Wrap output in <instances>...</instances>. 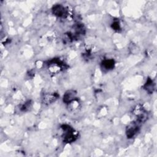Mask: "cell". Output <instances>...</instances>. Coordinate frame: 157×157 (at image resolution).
I'll list each match as a JSON object with an SVG mask.
<instances>
[{
	"label": "cell",
	"instance_id": "1",
	"mask_svg": "<svg viewBox=\"0 0 157 157\" xmlns=\"http://www.w3.org/2000/svg\"><path fill=\"white\" fill-rule=\"evenodd\" d=\"M63 130V141L66 143H71L75 140L77 137V133L75 130L69 125L64 124L61 126Z\"/></svg>",
	"mask_w": 157,
	"mask_h": 157
},
{
	"label": "cell",
	"instance_id": "6",
	"mask_svg": "<svg viewBox=\"0 0 157 157\" xmlns=\"http://www.w3.org/2000/svg\"><path fill=\"white\" fill-rule=\"evenodd\" d=\"M144 89L149 93H152L154 90V83L152 81V80L150 78H148L147 80V82L144 86Z\"/></svg>",
	"mask_w": 157,
	"mask_h": 157
},
{
	"label": "cell",
	"instance_id": "7",
	"mask_svg": "<svg viewBox=\"0 0 157 157\" xmlns=\"http://www.w3.org/2000/svg\"><path fill=\"white\" fill-rule=\"evenodd\" d=\"M102 65L105 69H112L114 67L115 61L113 59H105L102 62Z\"/></svg>",
	"mask_w": 157,
	"mask_h": 157
},
{
	"label": "cell",
	"instance_id": "2",
	"mask_svg": "<svg viewBox=\"0 0 157 157\" xmlns=\"http://www.w3.org/2000/svg\"><path fill=\"white\" fill-rule=\"evenodd\" d=\"M139 123H136V122L131 123L127 127L126 130L127 137L129 139L135 136V134L139 131Z\"/></svg>",
	"mask_w": 157,
	"mask_h": 157
},
{
	"label": "cell",
	"instance_id": "5",
	"mask_svg": "<svg viewBox=\"0 0 157 157\" xmlns=\"http://www.w3.org/2000/svg\"><path fill=\"white\" fill-rule=\"evenodd\" d=\"M76 94V92L74 90H69L66 91L63 96V101L66 104L71 103L75 99Z\"/></svg>",
	"mask_w": 157,
	"mask_h": 157
},
{
	"label": "cell",
	"instance_id": "9",
	"mask_svg": "<svg viewBox=\"0 0 157 157\" xmlns=\"http://www.w3.org/2000/svg\"><path fill=\"white\" fill-rule=\"evenodd\" d=\"M29 102H26L22 107H21V110H23V111H25V110H26L29 107H30V104H29Z\"/></svg>",
	"mask_w": 157,
	"mask_h": 157
},
{
	"label": "cell",
	"instance_id": "3",
	"mask_svg": "<svg viewBox=\"0 0 157 157\" xmlns=\"http://www.w3.org/2000/svg\"><path fill=\"white\" fill-rule=\"evenodd\" d=\"M53 13L58 17H65L67 15V9L61 4H57L52 8Z\"/></svg>",
	"mask_w": 157,
	"mask_h": 157
},
{
	"label": "cell",
	"instance_id": "4",
	"mask_svg": "<svg viewBox=\"0 0 157 157\" xmlns=\"http://www.w3.org/2000/svg\"><path fill=\"white\" fill-rule=\"evenodd\" d=\"M58 98V94L57 93H48L44 95L42 98V101L45 104H50L55 102Z\"/></svg>",
	"mask_w": 157,
	"mask_h": 157
},
{
	"label": "cell",
	"instance_id": "8",
	"mask_svg": "<svg viewBox=\"0 0 157 157\" xmlns=\"http://www.w3.org/2000/svg\"><path fill=\"white\" fill-rule=\"evenodd\" d=\"M112 28L115 30V31H118L120 29V23L118 21H115L112 24Z\"/></svg>",
	"mask_w": 157,
	"mask_h": 157
}]
</instances>
